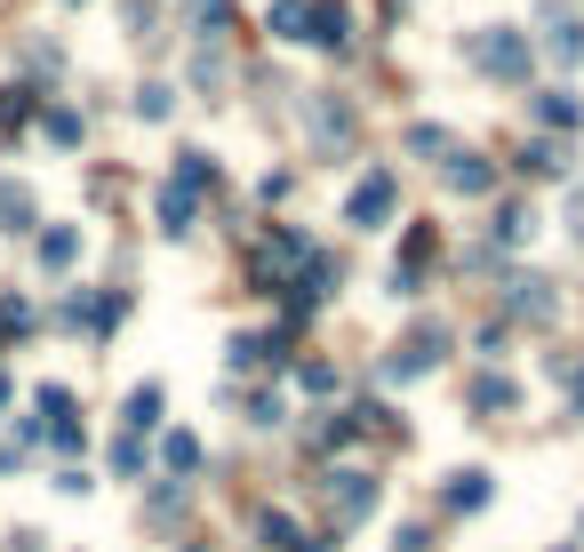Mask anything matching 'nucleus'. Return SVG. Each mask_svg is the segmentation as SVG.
Segmentation results:
<instances>
[{
    "mask_svg": "<svg viewBox=\"0 0 584 552\" xmlns=\"http://www.w3.org/2000/svg\"><path fill=\"white\" fill-rule=\"evenodd\" d=\"M465 56L480 64V73H529V32L521 24H480L465 41Z\"/></svg>",
    "mask_w": 584,
    "mask_h": 552,
    "instance_id": "nucleus-1",
    "label": "nucleus"
},
{
    "mask_svg": "<svg viewBox=\"0 0 584 552\" xmlns=\"http://www.w3.org/2000/svg\"><path fill=\"white\" fill-rule=\"evenodd\" d=\"M472 408H512V385H504V376H480V385H472Z\"/></svg>",
    "mask_w": 584,
    "mask_h": 552,
    "instance_id": "nucleus-16",
    "label": "nucleus"
},
{
    "mask_svg": "<svg viewBox=\"0 0 584 552\" xmlns=\"http://www.w3.org/2000/svg\"><path fill=\"white\" fill-rule=\"evenodd\" d=\"M160 217H168V232H185V225H192V192L168 185V192H160Z\"/></svg>",
    "mask_w": 584,
    "mask_h": 552,
    "instance_id": "nucleus-12",
    "label": "nucleus"
},
{
    "mask_svg": "<svg viewBox=\"0 0 584 552\" xmlns=\"http://www.w3.org/2000/svg\"><path fill=\"white\" fill-rule=\"evenodd\" d=\"M385 209H393V168H368V177L353 185V209H345V217H353V225H376Z\"/></svg>",
    "mask_w": 584,
    "mask_h": 552,
    "instance_id": "nucleus-2",
    "label": "nucleus"
},
{
    "mask_svg": "<svg viewBox=\"0 0 584 552\" xmlns=\"http://www.w3.org/2000/svg\"><path fill=\"white\" fill-rule=\"evenodd\" d=\"M160 457H168V472H192V465H200V440H192V433H168Z\"/></svg>",
    "mask_w": 584,
    "mask_h": 552,
    "instance_id": "nucleus-13",
    "label": "nucleus"
},
{
    "mask_svg": "<svg viewBox=\"0 0 584 552\" xmlns=\"http://www.w3.org/2000/svg\"><path fill=\"white\" fill-rule=\"evenodd\" d=\"M449 504L457 512H480V504H489V472H457L449 480Z\"/></svg>",
    "mask_w": 584,
    "mask_h": 552,
    "instance_id": "nucleus-7",
    "label": "nucleus"
},
{
    "mask_svg": "<svg viewBox=\"0 0 584 552\" xmlns=\"http://www.w3.org/2000/svg\"><path fill=\"white\" fill-rule=\"evenodd\" d=\"M0 225H9V232L32 225V192H24V185H0Z\"/></svg>",
    "mask_w": 584,
    "mask_h": 552,
    "instance_id": "nucleus-9",
    "label": "nucleus"
},
{
    "mask_svg": "<svg viewBox=\"0 0 584 552\" xmlns=\"http://www.w3.org/2000/svg\"><path fill=\"white\" fill-rule=\"evenodd\" d=\"M153 425H160V385L128 393V433H153Z\"/></svg>",
    "mask_w": 584,
    "mask_h": 552,
    "instance_id": "nucleus-8",
    "label": "nucleus"
},
{
    "mask_svg": "<svg viewBox=\"0 0 584 552\" xmlns=\"http://www.w3.org/2000/svg\"><path fill=\"white\" fill-rule=\"evenodd\" d=\"M73 249H81V240H73V225H56V232H41V257H49V264H73Z\"/></svg>",
    "mask_w": 584,
    "mask_h": 552,
    "instance_id": "nucleus-14",
    "label": "nucleus"
},
{
    "mask_svg": "<svg viewBox=\"0 0 584 552\" xmlns=\"http://www.w3.org/2000/svg\"><path fill=\"white\" fill-rule=\"evenodd\" d=\"M264 544H272V552H321V544H328V537H321V544H313V537H304V529H296V521H289V512H264Z\"/></svg>",
    "mask_w": 584,
    "mask_h": 552,
    "instance_id": "nucleus-4",
    "label": "nucleus"
},
{
    "mask_svg": "<svg viewBox=\"0 0 584 552\" xmlns=\"http://www.w3.org/2000/svg\"><path fill=\"white\" fill-rule=\"evenodd\" d=\"M304 24H313V0H272V32L281 41H304Z\"/></svg>",
    "mask_w": 584,
    "mask_h": 552,
    "instance_id": "nucleus-5",
    "label": "nucleus"
},
{
    "mask_svg": "<svg viewBox=\"0 0 584 552\" xmlns=\"http://www.w3.org/2000/svg\"><path fill=\"white\" fill-rule=\"evenodd\" d=\"M536 121H553V128H576V96H569V88L536 96Z\"/></svg>",
    "mask_w": 584,
    "mask_h": 552,
    "instance_id": "nucleus-10",
    "label": "nucleus"
},
{
    "mask_svg": "<svg viewBox=\"0 0 584 552\" xmlns=\"http://www.w3.org/2000/svg\"><path fill=\"white\" fill-rule=\"evenodd\" d=\"M553 56H561V64L584 56V24H553Z\"/></svg>",
    "mask_w": 584,
    "mask_h": 552,
    "instance_id": "nucleus-17",
    "label": "nucleus"
},
{
    "mask_svg": "<svg viewBox=\"0 0 584 552\" xmlns=\"http://www.w3.org/2000/svg\"><path fill=\"white\" fill-rule=\"evenodd\" d=\"M512 313H553V296H544V281H512Z\"/></svg>",
    "mask_w": 584,
    "mask_h": 552,
    "instance_id": "nucleus-11",
    "label": "nucleus"
},
{
    "mask_svg": "<svg viewBox=\"0 0 584 552\" xmlns=\"http://www.w3.org/2000/svg\"><path fill=\"white\" fill-rule=\"evenodd\" d=\"M521 168H536V177H561L569 160H561V145H529V153H521Z\"/></svg>",
    "mask_w": 584,
    "mask_h": 552,
    "instance_id": "nucleus-15",
    "label": "nucleus"
},
{
    "mask_svg": "<svg viewBox=\"0 0 584 552\" xmlns=\"http://www.w3.org/2000/svg\"><path fill=\"white\" fill-rule=\"evenodd\" d=\"M24 113H32V96L24 88H0V121H24Z\"/></svg>",
    "mask_w": 584,
    "mask_h": 552,
    "instance_id": "nucleus-18",
    "label": "nucleus"
},
{
    "mask_svg": "<svg viewBox=\"0 0 584 552\" xmlns=\"http://www.w3.org/2000/svg\"><path fill=\"white\" fill-rule=\"evenodd\" d=\"M449 185H457V192H489L497 177H489V160H472V153H457V160H449Z\"/></svg>",
    "mask_w": 584,
    "mask_h": 552,
    "instance_id": "nucleus-6",
    "label": "nucleus"
},
{
    "mask_svg": "<svg viewBox=\"0 0 584 552\" xmlns=\"http://www.w3.org/2000/svg\"><path fill=\"white\" fill-rule=\"evenodd\" d=\"M328 504H336V521H361V512L376 504V480L368 472H336L328 480Z\"/></svg>",
    "mask_w": 584,
    "mask_h": 552,
    "instance_id": "nucleus-3",
    "label": "nucleus"
}]
</instances>
